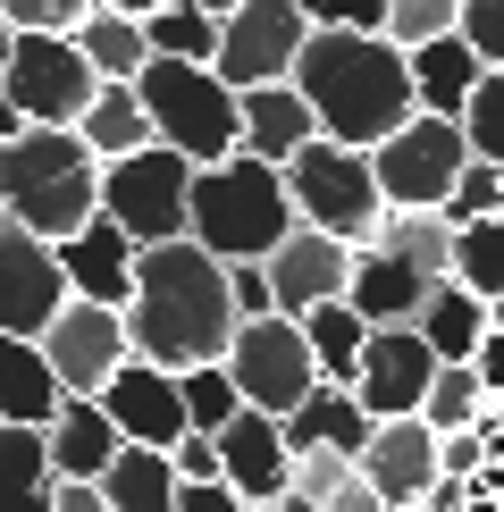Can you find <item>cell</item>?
Listing matches in <instances>:
<instances>
[{
  "label": "cell",
  "mask_w": 504,
  "mask_h": 512,
  "mask_svg": "<svg viewBox=\"0 0 504 512\" xmlns=\"http://www.w3.org/2000/svg\"><path fill=\"white\" fill-rule=\"evenodd\" d=\"M236 328L244 319L227 303V261H210L194 236L135 252V303H126V345H135V361H152L168 378L210 370V361H227Z\"/></svg>",
  "instance_id": "6da1fadb"
},
{
  "label": "cell",
  "mask_w": 504,
  "mask_h": 512,
  "mask_svg": "<svg viewBox=\"0 0 504 512\" xmlns=\"http://www.w3.org/2000/svg\"><path fill=\"white\" fill-rule=\"evenodd\" d=\"M294 93L311 101L320 135L345 143V152H378L395 126L420 118L412 59L387 34H311L303 59H294Z\"/></svg>",
  "instance_id": "7a4b0ae2"
},
{
  "label": "cell",
  "mask_w": 504,
  "mask_h": 512,
  "mask_svg": "<svg viewBox=\"0 0 504 512\" xmlns=\"http://www.w3.org/2000/svg\"><path fill=\"white\" fill-rule=\"evenodd\" d=\"M0 202H9V227L68 244L101 219V160L84 152L76 126H26L17 143H0Z\"/></svg>",
  "instance_id": "3957f363"
},
{
  "label": "cell",
  "mask_w": 504,
  "mask_h": 512,
  "mask_svg": "<svg viewBox=\"0 0 504 512\" xmlns=\"http://www.w3.org/2000/svg\"><path fill=\"white\" fill-rule=\"evenodd\" d=\"M294 194H286V168L269 160H219V168H194V244L210 261L244 269V261H269L286 236H294Z\"/></svg>",
  "instance_id": "277c9868"
},
{
  "label": "cell",
  "mask_w": 504,
  "mask_h": 512,
  "mask_svg": "<svg viewBox=\"0 0 504 512\" xmlns=\"http://www.w3.org/2000/svg\"><path fill=\"white\" fill-rule=\"evenodd\" d=\"M143 93V118H152L160 152L194 160V168H219L244 152V101L219 84V68H185V59H152L135 76Z\"/></svg>",
  "instance_id": "5b68a950"
},
{
  "label": "cell",
  "mask_w": 504,
  "mask_h": 512,
  "mask_svg": "<svg viewBox=\"0 0 504 512\" xmlns=\"http://www.w3.org/2000/svg\"><path fill=\"white\" fill-rule=\"evenodd\" d=\"M286 194H294V219L320 227V236L370 252L378 227H387V194H378V168L370 152H345V143H311V152L286 160Z\"/></svg>",
  "instance_id": "8992f818"
},
{
  "label": "cell",
  "mask_w": 504,
  "mask_h": 512,
  "mask_svg": "<svg viewBox=\"0 0 504 512\" xmlns=\"http://www.w3.org/2000/svg\"><path fill=\"white\" fill-rule=\"evenodd\" d=\"M101 219L126 227V244L152 252V244H185L194 236V160L177 152H135L101 168Z\"/></svg>",
  "instance_id": "52a82bcc"
},
{
  "label": "cell",
  "mask_w": 504,
  "mask_h": 512,
  "mask_svg": "<svg viewBox=\"0 0 504 512\" xmlns=\"http://www.w3.org/2000/svg\"><path fill=\"white\" fill-rule=\"evenodd\" d=\"M219 370L236 378L244 412H269V420L303 412V403L320 395V361H311V345H303V319H244Z\"/></svg>",
  "instance_id": "ba28073f"
},
{
  "label": "cell",
  "mask_w": 504,
  "mask_h": 512,
  "mask_svg": "<svg viewBox=\"0 0 504 512\" xmlns=\"http://www.w3.org/2000/svg\"><path fill=\"white\" fill-rule=\"evenodd\" d=\"M370 168H378L387 210H446L462 168H471V143H462L454 118H412V126H395V135L370 152Z\"/></svg>",
  "instance_id": "9c48e42d"
},
{
  "label": "cell",
  "mask_w": 504,
  "mask_h": 512,
  "mask_svg": "<svg viewBox=\"0 0 504 512\" xmlns=\"http://www.w3.org/2000/svg\"><path fill=\"white\" fill-rule=\"evenodd\" d=\"M0 84H9V101H17L26 126H76L84 110H93V93H101L93 59L76 51V34H17Z\"/></svg>",
  "instance_id": "30bf717a"
},
{
  "label": "cell",
  "mask_w": 504,
  "mask_h": 512,
  "mask_svg": "<svg viewBox=\"0 0 504 512\" xmlns=\"http://www.w3.org/2000/svg\"><path fill=\"white\" fill-rule=\"evenodd\" d=\"M311 42V17L294 0H244L219 26V84L227 93H261V84H294V59Z\"/></svg>",
  "instance_id": "8fae6325"
},
{
  "label": "cell",
  "mask_w": 504,
  "mask_h": 512,
  "mask_svg": "<svg viewBox=\"0 0 504 512\" xmlns=\"http://www.w3.org/2000/svg\"><path fill=\"white\" fill-rule=\"evenodd\" d=\"M59 311H68V269H59V244L26 236V227H0V336L42 345Z\"/></svg>",
  "instance_id": "7c38bea8"
},
{
  "label": "cell",
  "mask_w": 504,
  "mask_h": 512,
  "mask_svg": "<svg viewBox=\"0 0 504 512\" xmlns=\"http://www.w3.org/2000/svg\"><path fill=\"white\" fill-rule=\"evenodd\" d=\"M42 353H51V370H59L68 395H101L126 361H135V345H126V311H101V303H76L68 294V311L51 319Z\"/></svg>",
  "instance_id": "4fadbf2b"
},
{
  "label": "cell",
  "mask_w": 504,
  "mask_h": 512,
  "mask_svg": "<svg viewBox=\"0 0 504 512\" xmlns=\"http://www.w3.org/2000/svg\"><path fill=\"white\" fill-rule=\"evenodd\" d=\"M353 471L378 487V504H387V512H412V504H429L437 479H446V437H437L429 420H378Z\"/></svg>",
  "instance_id": "5bb4252c"
},
{
  "label": "cell",
  "mask_w": 504,
  "mask_h": 512,
  "mask_svg": "<svg viewBox=\"0 0 504 512\" xmlns=\"http://www.w3.org/2000/svg\"><path fill=\"white\" fill-rule=\"evenodd\" d=\"M353 261H362L353 244L320 236V227H294V236L261 261L269 269V294H278V319H311L320 303H345V294H353Z\"/></svg>",
  "instance_id": "9a60e30c"
},
{
  "label": "cell",
  "mask_w": 504,
  "mask_h": 512,
  "mask_svg": "<svg viewBox=\"0 0 504 512\" xmlns=\"http://www.w3.org/2000/svg\"><path fill=\"white\" fill-rule=\"evenodd\" d=\"M93 403L110 412V429L126 445H152V454H177V445L194 437V420H185V387L168 370H152V361H126Z\"/></svg>",
  "instance_id": "2e32d148"
},
{
  "label": "cell",
  "mask_w": 504,
  "mask_h": 512,
  "mask_svg": "<svg viewBox=\"0 0 504 512\" xmlns=\"http://www.w3.org/2000/svg\"><path fill=\"white\" fill-rule=\"evenodd\" d=\"M429 378H437V353L420 345V328H370L353 395H362V412H370V420H420V403H429Z\"/></svg>",
  "instance_id": "e0dca14e"
},
{
  "label": "cell",
  "mask_w": 504,
  "mask_h": 512,
  "mask_svg": "<svg viewBox=\"0 0 504 512\" xmlns=\"http://www.w3.org/2000/svg\"><path fill=\"white\" fill-rule=\"evenodd\" d=\"M219 479L236 487L252 512L286 504V496H294V454H286V429H278L269 412H236V420L219 429Z\"/></svg>",
  "instance_id": "ac0fdd59"
},
{
  "label": "cell",
  "mask_w": 504,
  "mask_h": 512,
  "mask_svg": "<svg viewBox=\"0 0 504 512\" xmlns=\"http://www.w3.org/2000/svg\"><path fill=\"white\" fill-rule=\"evenodd\" d=\"M59 269H68L76 303H101V311L135 303V244H126V227H110V219H93L84 236L59 244Z\"/></svg>",
  "instance_id": "d6986e66"
},
{
  "label": "cell",
  "mask_w": 504,
  "mask_h": 512,
  "mask_svg": "<svg viewBox=\"0 0 504 512\" xmlns=\"http://www.w3.org/2000/svg\"><path fill=\"white\" fill-rule=\"evenodd\" d=\"M429 294H437V277L420 269V261H404V252H362V261H353V294L345 303L370 319V328H412L420 311H429Z\"/></svg>",
  "instance_id": "ffe728a7"
},
{
  "label": "cell",
  "mask_w": 504,
  "mask_h": 512,
  "mask_svg": "<svg viewBox=\"0 0 504 512\" xmlns=\"http://www.w3.org/2000/svg\"><path fill=\"white\" fill-rule=\"evenodd\" d=\"M42 445H51V471L59 479H84V487H101V479H110V462L126 454V437L110 429V412H101L93 395L59 403V420L42 429Z\"/></svg>",
  "instance_id": "44dd1931"
},
{
  "label": "cell",
  "mask_w": 504,
  "mask_h": 512,
  "mask_svg": "<svg viewBox=\"0 0 504 512\" xmlns=\"http://www.w3.org/2000/svg\"><path fill=\"white\" fill-rule=\"evenodd\" d=\"M278 429H286V454H345V462H362V445H370L378 420L362 412L353 387H328V378H320V395H311L303 412H286Z\"/></svg>",
  "instance_id": "7402d4cb"
},
{
  "label": "cell",
  "mask_w": 504,
  "mask_h": 512,
  "mask_svg": "<svg viewBox=\"0 0 504 512\" xmlns=\"http://www.w3.org/2000/svg\"><path fill=\"white\" fill-rule=\"evenodd\" d=\"M68 387H59L51 353L26 345V336H0V429H51Z\"/></svg>",
  "instance_id": "603a6c76"
},
{
  "label": "cell",
  "mask_w": 504,
  "mask_h": 512,
  "mask_svg": "<svg viewBox=\"0 0 504 512\" xmlns=\"http://www.w3.org/2000/svg\"><path fill=\"white\" fill-rule=\"evenodd\" d=\"M244 101V152L286 168L294 152H311L320 143V118H311V101L294 93V84H261V93H236Z\"/></svg>",
  "instance_id": "cb8c5ba5"
},
{
  "label": "cell",
  "mask_w": 504,
  "mask_h": 512,
  "mask_svg": "<svg viewBox=\"0 0 504 512\" xmlns=\"http://www.w3.org/2000/svg\"><path fill=\"white\" fill-rule=\"evenodd\" d=\"M479 76H488V59L471 51V42H429V51H412V93H420V118H454L471 110V93H479Z\"/></svg>",
  "instance_id": "d4e9b609"
},
{
  "label": "cell",
  "mask_w": 504,
  "mask_h": 512,
  "mask_svg": "<svg viewBox=\"0 0 504 512\" xmlns=\"http://www.w3.org/2000/svg\"><path fill=\"white\" fill-rule=\"evenodd\" d=\"M76 135H84V152H93L101 168H110V160H135V152H152V118H143V93H135V84H101V93H93V110H84L76 118Z\"/></svg>",
  "instance_id": "484cf974"
},
{
  "label": "cell",
  "mask_w": 504,
  "mask_h": 512,
  "mask_svg": "<svg viewBox=\"0 0 504 512\" xmlns=\"http://www.w3.org/2000/svg\"><path fill=\"white\" fill-rule=\"evenodd\" d=\"M412 328H420V345H429L437 361H471L479 345H488V303H479L471 286H454V277H446V286L429 294V311H420Z\"/></svg>",
  "instance_id": "4316f807"
},
{
  "label": "cell",
  "mask_w": 504,
  "mask_h": 512,
  "mask_svg": "<svg viewBox=\"0 0 504 512\" xmlns=\"http://www.w3.org/2000/svg\"><path fill=\"white\" fill-rule=\"evenodd\" d=\"M51 496H59V471L42 429H0V512H51Z\"/></svg>",
  "instance_id": "83f0119b"
},
{
  "label": "cell",
  "mask_w": 504,
  "mask_h": 512,
  "mask_svg": "<svg viewBox=\"0 0 504 512\" xmlns=\"http://www.w3.org/2000/svg\"><path fill=\"white\" fill-rule=\"evenodd\" d=\"M177 462L152 454V445H126V454L110 462V479H101V496H110V512H177Z\"/></svg>",
  "instance_id": "f1b7e54d"
},
{
  "label": "cell",
  "mask_w": 504,
  "mask_h": 512,
  "mask_svg": "<svg viewBox=\"0 0 504 512\" xmlns=\"http://www.w3.org/2000/svg\"><path fill=\"white\" fill-rule=\"evenodd\" d=\"M303 345H311V361H320V378H328V387H353V378H362L370 319L353 311V303H320V311L303 319Z\"/></svg>",
  "instance_id": "f546056e"
},
{
  "label": "cell",
  "mask_w": 504,
  "mask_h": 512,
  "mask_svg": "<svg viewBox=\"0 0 504 512\" xmlns=\"http://www.w3.org/2000/svg\"><path fill=\"white\" fill-rule=\"evenodd\" d=\"M76 51L93 59V76L101 84H135L143 68H152V42H143V26L135 17H118V9H93L76 26Z\"/></svg>",
  "instance_id": "4dcf8cb0"
},
{
  "label": "cell",
  "mask_w": 504,
  "mask_h": 512,
  "mask_svg": "<svg viewBox=\"0 0 504 512\" xmlns=\"http://www.w3.org/2000/svg\"><path fill=\"white\" fill-rule=\"evenodd\" d=\"M152 59H185V68H219V17H202L194 0H168L160 17H143Z\"/></svg>",
  "instance_id": "1f68e13d"
},
{
  "label": "cell",
  "mask_w": 504,
  "mask_h": 512,
  "mask_svg": "<svg viewBox=\"0 0 504 512\" xmlns=\"http://www.w3.org/2000/svg\"><path fill=\"white\" fill-rule=\"evenodd\" d=\"M479 412H488V387H479V370H471V361H437L420 420H429L437 437H462V429H479Z\"/></svg>",
  "instance_id": "d6a6232c"
},
{
  "label": "cell",
  "mask_w": 504,
  "mask_h": 512,
  "mask_svg": "<svg viewBox=\"0 0 504 512\" xmlns=\"http://www.w3.org/2000/svg\"><path fill=\"white\" fill-rule=\"evenodd\" d=\"M454 286H471L479 303H496V294H504V219L454 227Z\"/></svg>",
  "instance_id": "836d02e7"
},
{
  "label": "cell",
  "mask_w": 504,
  "mask_h": 512,
  "mask_svg": "<svg viewBox=\"0 0 504 512\" xmlns=\"http://www.w3.org/2000/svg\"><path fill=\"white\" fill-rule=\"evenodd\" d=\"M462 34V0H395L387 9V42L395 51H429V42H454Z\"/></svg>",
  "instance_id": "e575fe53"
},
{
  "label": "cell",
  "mask_w": 504,
  "mask_h": 512,
  "mask_svg": "<svg viewBox=\"0 0 504 512\" xmlns=\"http://www.w3.org/2000/svg\"><path fill=\"white\" fill-rule=\"evenodd\" d=\"M177 387H185V420H194V437H219L227 420L244 412V395H236V378H227L219 361H210V370H185Z\"/></svg>",
  "instance_id": "d590c367"
},
{
  "label": "cell",
  "mask_w": 504,
  "mask_h": 512,
  "mask_svg": "<svg viewBox=\"0 0 504 512\" xmlns=\"http://www.w3.org/2000/svg\"><path fill=\"white\" fill-rule=\"evenodd\" d=\"M462 143H471V160L504 168V68H488V76H479L471 110H462Z\"/></svg>",
  "instance_id": "8d00e7d4"
},
{
  "label": "cell",
  "mask_w": 504,
  "mask_h": 512,
  "mask_svg": "<svg viewBox=\"0 0 504 512\" xmlns=\"http://www.w3.org/2000/svg\"><path fill=\"white\" fill-rule=\"evenodd\" d=\"M446 219H454V227L504 219V168H488V160H471V168H462V185H454V202H446Z\"/></svg>",
  "instance_id": "74e56055"
},
{
  "label": "cell",
  "mask_w": 504,
  "mask_h": 512,
  "mask_svg": "<svg viewBox=\"0 0 504 512\" xmlns=\"http://www.w3.org/2000/svg\"><path fill=\"white\" fill-rule=\"evenodd\" d=\"M311 17V34H387V9L395 0H294Z\"/></svg>",
  "instance_id": "f35d334b"
},
{
  "label": "cell",
  "mask_w": 504,
  "mask_h": 512,
  "mask_svg": "<svg viewBox=\"0 0 504 512\" xmlns=\"http://www.w3.org/2000/svg\"><path fill=\"white\" fill-rule=\"evenodd\" d=\"M0 17H9L17 34H76L84 17H93V0H0Z\"/></svg>",
  "instance_id": "ab89813d"
},
{
  "label": "cell",
  "mask_w": 504,
  "mask_h": 512,
  "mask_svg": "<svg viewBox=\"0 0 504 512\" xmlns=\"http://www.w3.org/2000/svg\"><path fill=\"white\" fill-rule=\"evenodd\" d=\"M462 42L488 68H504V0H462Z\"/></svg>",
  "instance_id": "60d3db41"
},
{
  "label": "cell",
  "mask_w": 504,
  "mask_h": 512,
  "mask_svg": "<svg viewBox=\"0 0 504 512\" xmlns=\"http://www.w3.org/2000/svg\"><path fill=\"white\" fill-rule=\"evenodd\" d=\"M345 479H353L345 454H294V496H303V504H328Z\"/></svg>",
  "instance_id": "b9f144b4"
},
{
  "label": "cell",
  "mask_w": 504,
  "mask_h": 512,
  "mask_svg": "<svg viewBox=\"0 0 504 512\" xmlns=\"http://www.w3.org/2000/svg\"><path fill=\"white\" fill-rule=\"evenodd\" d=\"M227 303H236V319H278V294H269V269H261V261L227 269Z\"/></svg>",
  "instance_id": "7bdbcfd3"
},
{
  "label": "cell",
  "mask_w": 504,
  "mask_h": 512,
  "mask_svg": "<svg viewBox=\"0 0 504 512\" xmlns=\"http://www.w3.org/2000/svg\"><path fill=\"white\" fill-rule=\"evenodd\" d=\"M168 462H177V479H185V487H227V479H219V437H185Z\"/></svg>",
  "instance_id": "ee69618b"
},
{
  "label": "cell",
  "mask_w": 504,
  "mask_h": 512,
  "mask_svg": "<svg viewBox=\"0 0 504 512\" xmlns=\"http://www.w3.org/2000/svg\"><path fill=\"white\" fill-rule=\"evenodd\" d=\"M177 512H252L236 487H177Z\"/></svg>",
  "instance_id": "f6af8a7d"
},
{
  "label": "cell",
  "mask_w": 504,
  "mask_h": 512,
  "mask_svg": "<svg viewBox=\"0 0 504 512\" xmlns=\"http://www.w3.org/2000/svg\"><path fill=\"white\" fill-rule=\"evenodd\" d=\"M471 370H479V387H488V395H504V328H488V345L471 353Z\"/></svg>",
  "instance_id": "bcb514c9"
},
{
  "label": "cell",
  "mask_w": 504,
  "mask_h": 512,
  "mask_svg": "<svg viewBox=\"0 0 504 512\" xmlns=\"http://www.w3.org/2000/svg\"><path fill=\"white\" fill-rule=\"evenodd\" d=\"M320 512H387V504H378V487H370L362 471H353V479H345V487H336V496H328Z\"/></svg>",
  "instance_id": "7dc6e473"
},
{
  "label": "cell",
  "mask_w": 504,
  "mask_h": 512,
  "mask_svg": "<svg viewBox=\"0 0 504 512\" xmlns=\"http://www.w3.org/2000/svg\"><path fill=\"white\" fill-rule=\"evenodd\" d=\"M51 512H110V496H101V487H84V479H59Z\"/></svg>",
  "instance_id": "c3c4849f"
},
{
  "label": "cell",
  "mask_w": 504,
  "mask_h": 512,
  "mask_svg": "<svg viewBox=\"0 0 504 512\" xmlns=\"http://www.w3.org/2000/svg\"><path fill=\"white\" fill-rule=\"evenodd\" d=\"M479 471V429H462V437H446V479H471Z\"/></svg>",
  "instance_id": "681fc988"
},
{
  "label": "cell",
  "mask_w": 504,
  "mask_h": 512,
  "mask_svg": "<svg viewBox=\"0 0 504 512\" xmlns=\"http://www.w3.org/2000/svg\"><path fill=\"white\" fill-rule=\"evenodd\" d=\"M420 512H471V479H437V487H429V504H420Z\"/></svg>",
  "instance_id": "f907efd6"
},
{
  "label": "cell",
  "mask_w": 504,
  "mask_h": 512,
  "mask_svg": "<svg viewBox=\"0 0 504 512\" xmlns=\"http://www.w3.org/2000/svg\"><path fill=\"white\" fill-rule=\"evenodd\" d=\"M93 9H118V17H135V26H143V17H160L168 0H93Z\"/></svg>",
  "instance_id": "816d5d0a"
},
{
  "label": "cell",
  "mask_w": 504,
  "mask_h": 512,
  "mask_svg": "<svg viewBox=\"0 0 504 512\" xmlns=\"http://www.w3.org/2000/svg\"><path fill=\"white\" fill-rule=\"evenodd\" d=\"M26 135V118H17V101H9V84H0V143H17Z\"/></svg>",
  "instance_id": "f5cc1de1"
},
{
  "label": "cell",
  "mask_w": 504,
  "mask_h": 512,
  "mask_svg": "<svg viewBox=\"0 0 504 512\" xmlns=\"http://www.w3.org/2000/svg\"><path fill=\"white\" fill-rule=\"evenodd\" d=\"M194 9H202V17H219V26H227V17H236L244 0H194Z\"/></svg>",
  "instance_id": "db71d44e"
},
{
  "label": "cell",
  "mask_w": 504,
  "mask_h": 512,
  "mask_svg": "<svg viewBox=\"0 0 504 512\" xmlns=\"http://www.w3.org/2000/svg\"><path fill=\"white\" fill-rule=\"evenodd\" d=\"M9 51H17V26L0 17V76H9Z\"/></svg>",
  "instance_id": "11a10c76"
},
{
  "label": "cell",
  "mask_w": 504,
  "mask_h": 512,
  "mask_svg": "<svg viewBox=\"0 0 504 512\" xmlns=\"http://www.w3.org/2000/svg\"><path fill=\"white\" fill-rule=\"evenodd\" d=\"M269 512H320V504H303V496H286V504H269Z\"/></svg>",
  "instance_id": "9f6ffc18"
},
{
  "label": "cell",
  "mask_w": 504,
  "mask_h": 512,
  "mask_svg": "<svg viewBox=\"0 0 504 512\" xmlns=\"http://www.w3.org/2000/svg\"><path fill=\"white\" fill-rule=\"evenodd\" d=\"M488 328H504V294H496V303H488Z\"/></svg>",
  "instance_id": "6f0895ef"
},
{
  "label": "cell",
  "mask_w": 504,
  "mask_h": 512,
  "mask_svg": "<svg viewBox=\"0 0 504 512\" xmlns=\"http://www.w3.org/2000/svg\"><path fill=\"white\" fill-rule=\"evenodd\" d=\"M0 227H9V202H0Z\"/></svg>",
  "instance_id": "680465c9"
},
{
  "label": "cell",
  "mask_w": 504,
  "mask_h": 512,
  "mask_svg": "<svg viewBox=\"0 0 504 512\" xmlns=\"http://www.w3.org/2000/svg\"><path fill=\"white\" fill-rule=\"evenodd\" d=\"M412 512H420V504H412Z\"/></svg>",
  "instance_id": "91938a15"
}]
</instances>
